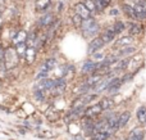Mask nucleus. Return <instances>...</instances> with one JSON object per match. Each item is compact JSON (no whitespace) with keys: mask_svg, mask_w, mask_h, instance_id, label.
Returning <instances> with one entry per match:
<instances>
[{"mask_svg":"<svg viewBox=\"0 0 146 140\" xmlns=\"http://www.w3.org/2000/svg\"><path fill=\"white\" fill-rule=\"evenodd\" d=\"M96 69H98V62L92 61L90 57H87V58L81 63L80 71H78V76H80L81 79H83V77L88 76V75L95 73Z\"/></svg>","mask_w":146,"mask_h":140,"instance_id":"7","label":"nucleus"},{"mask_svg":"<svg viewBox=\"0 0 146 140\" xmlns=\"http://www.w3.org/2000/svg\"><path fill=\"white\" fill-rule=\"evenodd\" d=\"M133 14H135V21H137V22L142 23L146 21V7L141 4H137V3H135L133 5Z\"/></svg>","mask_w":146,"mask_h":140,"instance_id":"22","label":"nucleus"},{"mask_svg":"<svg viewBox=\"0 0 146 140\" xmlns=\"http://www.w3.org/2000/svg\"><path fill=\"white\" fill-rule=\"evenodd\" d=\"M55 19H56V14L54 12H51V10H49V12L40 14V17H38L35 22V27L40 31H44V30H46Z\"/></svg>","mask_w":146,"mask_h":140,"instance_id":"5","label":"nucleus"},{"mask_svg":"<svg viewBox=\"0 0 146 140\" xmlns=\"http://www.w3.org/2000/svg\"><path fill=\"white\" fill-rule=\"evenodd\" d=\"M145 129H142V126H135L133 129H131V131L128 133V135L126 138L127 140H145Z\"/></svg>","mask_w":146,"mask_h":140,"instance_id":"20","label":"nucleus"},{"mask_svg":"<svg viewBox=\"0 0 146 140\" xmlns=\"http://www.w3.org/2000/svg\"><path fill=\"white\" fill-rule=\"evenodd\" d=\"M144 66H145V53L140 50L139 53L129 57V62L126 72H136V73H139L144 68Z\"/></svg>","mask_w":146,"mask_h":140,"instance_id":"3","label":"nucleus"},{"mask_svg":"<svg viewBox=\"0 0 146 140\" xmlns=\"http://www.w3.org/2000/svg\"><path fill=\"white\" fill-rule=\"evenodd\" d=\"M144 126H145V127H146V121H145V123H144Z\"/></svg>","mask_w":146,"mask_h":140,"instance_id":"41","label":"nucleus"},{"mask_svg":"<svg viewBox=\"0 0 146 140\" xmlns=\"http://www.w3.org/2000/svg\"><path fill=\"white\" fill-rule=\"evenodd\" d=\"M104 48H105V44L103 43V40H101L99 36L91 39L87 43V50H86L87 57H91L94 53H96V51H99V50H103Z\"/></svg>","mask_w":146,"mask_h":140,"instance_id":"10","label":"nucleus"},{"mask_svg":"<svg viewBox=\"0 0 146 140\" xmlns=\"http://www.w3.org/2000/svg\"><path fill=\"white\" fill-rule=\"evenodd\" d=\"M126 31L128 35L137 39L145 32V26L137 21H126Z\"/></svg>","mask_w":146,"mask_h":140,"instance_id":"8","label":"nucleus"},{"mask_svg":"<svg viewBox=\"0 0 146 140\" xmlns=\"http://www.w3.org/2000/svg\"><path fill=\"white\" fill-rule=\"evenodd\" d=\"M111 28H113L114 32H115L118 36L122 35V33L126 32V21H122V19H118V18H117V19L113 22V25H111Z\"/></svg>","mask_w":146,"mask_h":140,"instance_id":"26","label":"nucleus"},{"mask_svg":"<svg viewBox=\"0 0 146 140\" xmlns=\"http://www.w3.org/2000/svg\"><path fill=\"white\" fill-rule=\"evenodd\" d=\"M4 48L5 46L0 43V63H3V59H4Z\"/></svg>","mask_w":146,"mask_h":140,"instance_id":"37","label":"nucleus"},{"mask_svg":"<svg viewBox=\"0 0 146 140\" xmlns=\"http://www.w3.org/2000/svg\"><path fill=\"white\" fill-rule=\"evenodd\" d=\"M82 18L80 17V15H77L76 13H73L72 14V17H71V22H72V26L74 28H77V30H80V27H81V25H82Z\"/></svg>","mask_w":146,"mask_h":140,"instance_id":"34","label":"nucleus"},{"mask_svg":"<svg viewBox=\"0 0 146 140\" xmlns=\"http://www.w3.org/2000/svg\"><path fill=\"white\" fill-rule=\"evenodd\" d=\"M98 104L100 105L103 112L110 111V109H115V107H117V102H114V98L109 97V95H103V97H100L98 100Z\"/></svg>","mask_w":146,"mask_h":140,"instance_id":"15","label":"nucleus"},{"mask_svg":"<svg viewBox=\"0 0 146 140\" xmlns=\"http://www.w3.org/2000/svg\"><path fill=\"white\" fill-rule=\"evenodd\" d=\"M117 33L114 32V30L110 27H103L100 31V33H99V37L103 40V43L105 44V46H110L111 44L114 43V40L117 39Z\"/></svg>","mask_w":146,"mask_h":140,"instance_id":"9","label":"nucleus"},{"mask_svg":"<svg viewBox=\"0 0 146 140\" xmlns=\"http://www.w3.org/2000/svg\"><path fill=\"white\" fill-rule=\"evenodd\" d=\"M132 117V112L129 109H123L118 113V125H119V130H123L128 126L129 121Z\"/></svg>","mask_w":146,"mask_h":140,"instance_id":"18","label":"nucleus"},{"mask_svg":"<svg viewBox=\"0 0 146 140\" xmlns=\"http://www.w3.org/2000/svg\"><path fill=\"white\" fill-rule=\"evenodd\" d=\"M82 3L85 4V7L87 8V9L90 10L94 15H95L96 13H99L98 7H96V4H95V1H94V0H82Z\"/></svg>","mask_w":146,"mask_h":140,"instance_id":"32","label":"nucleus"},{"mask_svg":"<svg viewBox=\"0 0 146 140\" xmlns=\"http://www.w3.org/2000/svg\"><path fill=\"white\" fill-rule=\"evenodd\" d=\"M136 120H137V123L140 126H144L145 121H146V105H140V107L136 108Z\"/></svg>","mask_w":146,"mask_h":140,"instance_id":"25","label":"nucleus"},{"mask_svg":"<svg viewBox=\"0 0 146 140\" xmlns=\"http://www.w3.org/2000/svg\"><path fill=\"white\" fill-rule=\"evenodd\" d=\"M58 66H59L58 58H56L55 55H48L40 62L38 68H42V69H46V71L53 72Z\"/></svg>","mask_w":146,"mask_h":140,"instance_id":"11","label":"nucleus"},{"mask_svg":"<svg viewBox=\"0 0 146 140\" xmlns=\"http://www.w3.org/2000/svg\"><path fill=\"white\" fill-rule=\"evenodd\" d=\"M73 12L77 15H80L82 19H87V18H90V17H95V15L85 7V4H83L82 1H77L73 5Z\"/></svg>","mask_w":146,"mask_h":140,"instance_id":"17","label":"nucleus"},{"mask_svg":"<svg viewBox=\"0 0 146 140\" xmlns=\"http://www.w3.org/2000/svg\"><path fill=\"white\" fill-rule=\"evenodd\" d=\"M136 72H123L122 75H119V79H121V84L126 85L128 82H132L133 79L136 77Z\"/></svg>","mask_w":146,"mask_h":140,"instance_id":"28","label":"nucleus"},{"mask_svg":"<svg viewBox=\"0 0 146 140\" xmlns=\"http://www.w3.org/2000/svg\"><path fill=\"white\" fill-rule=\"evenodd\" d=\"M106 53H108V51H105L103 49V50H99V51H96V53H94L90 57V58L92 59V61H95V62H101L104 58H105Z\"/></svg>","mask_w":146,"mask_h":140,"instance_id":"35","label":"nucleus"},{"mask_svg":"<svg viewBox=\"0 0 146 140\" xmlns=\"http://www.w3.org/2000/svg\"><path fill=\"white\" fill-rule=\"evenodd\" d=\"M14 49H15V53L18 54L21 61H23V57L26 54V50H27V44L26 43H21V44H17L14 45Z\"/></svg>","mask_w":146,"mask_h":140,"instance_id":"29","label":"nucleus"},{"mask_svg":"<svg viewBox=\"0 0 146 140\" xmlns=\"http://www.w3.org/2000/svg\"><path fill=\"white\" fill-rule=\"evenodd\" d=\"M5 4H7V0H0V8L4 7Z\"/></svg>","mask_w":146,"mask_h":140,"instance_id":"39","label":"nucleus"},{"mask_svg":"<svg viewBox=\"0 0 146 140\" xmlns=\"http://www.w3.org/2000/svg\"><path fill=\"white\" fill-rule=\"evenodd\" d=\"M103 113V109L100 108V105L98 103H92V104H88L87 107H85V111H83V116L85 117H90V118H99Z\"/></svg>","mask_w":146,"mask_h":140,"instance_id":"13","label":"nucleus"},{"mask_svg":"<svg viewBox=\"0 0 146 140\" xmlns=\"http://www.w3.org/2000/svg\"><path fill=\"white\" fill-rule=\"evenodd\" d=\"M80 129H81V134H82L85 138H91L92 135H95V120L90 117H85L83 116L80 121Z\"/></svg>","mask_w":146,"mask_h":140,"instance_id":"4","label":"nucleus"},{"mask_svg":"<svg viewBox=\"0 0 146 140\" xmlns=\"http://www.w3.org/2000/svg\"><path fill=\"white\" fill-rule=\"evenodd\" d=\"M33 1H35V12L40 14L49 12L53 5V0H33Z\"/></svg>","mask_w":146,"mask_h":140,"instance_id":"23","label":"nucleus"},{"mask_svg":"<svg viewBox=\"0 0 146 140\" xmlns=\"http://www.w3.org/2000/svg\"><path fill=\"white\" fill-rule=\"evenodd\" d=\"M101 28L103 27H101L100 22H99L95 17H90V18H87V19L82 21V25H81L78 31H80L82 39H85V40H91V39L99 36Z\"/></svg>","mask_w":146,"mask_h":140,"instance_id":"1","label":"nucleus"},{"mask_svg":"<svg viewBox=\"0 0 146 140\" xmlns=\"http://www.w3.org/2000/svg\"><path fill=\"white\" fill-rule=\"evenodd\" d=\"M26 39H27V30L26 28H22L19 27L18 32L15 33L14 39L10 41V45H17V44H21V43H26Z\"/></svg>","mask_w":146,"mask_h":140,"instance_id":"24","label":"nucleus"},{"mask_svg":"<svg viewBox=\"0 0 146 140\" xmlns=\"http://www.w3.org/2000/svg\"><path fill=\"white\" fill-rule=\"evenodd\" d=\"M113 134L111 133H96L95 135H92L91 138H88L90 140H108L110 138H113Z\"/></svg>","mask_w":146,"mask_h":140,"instance_id":"31","label":"nucleus"},{"mask_svg":"<svg viewBox=\"0 0 146 140\" xmlns=\"http://www.w3.org/2000/svg\"><path fill=\"white\" fill-rule=\"evenodd\" d=\"M108 140H117L115 136H113V138H110V139H108Z\"/></svg>","mask_w":146,"mask_h":140,"instance_id":"40","label":"nucleus"},{"mask_svg":"<svg viewBox=\"0 0 146 140\" xmlns=\"http://www.w3.org/2000/svg\"><path fill=\"white\" fill-rule=\"evenodd\" d=\"M94 1H95L96 7H98L99 13H101V12H104V10H105L109 5H110L111 0H94Z\"/></svg>","mask_w":146,"mask_h":140,"instance_id":"33","label":"nucleus"},{"mask_svg":"<svg viewBox=\"0 0 146 140\" xmlns=\"http://www.w3.org/2000/svg\"><path fill=\"white\" fill-rule=\"evenodd\" d=\"M31 95H32L33 102L37 103V104H44V103H48L49 100V95L45 91H42V90L37 89V87H32Z\"/></svg>","mask_w":146,"mask_h":140,"instance_id":"21","label":"nucleus"},{"mask_svg":"<svg viewBox=\"0 0 146 140\" xmlns=\"http://www.w3.org/2000/svg\"><path fill=\"white\" fill-rule=\"evenodd\" d=\"M122 12L127 17V21H135V14H133V7L128 3H123L122 4Z\"/></svg>","mask_w":146,"mask_h":140,"instance_id":"27","label":"nucleus"},{"mask_svg":"<svg viewBox=\"0 0 146 140\" xmlns=\"http://www.w3.org/2000/svg\"><path fill=\"white\" fill-rule=\"evenodd\" d=\"M38 54H40L38 53V50H36L33 46H27V50H26V54H25V57H23L22 62L28 67L33 66V64L37 62Z\"/></svg>","mask_w":146,"mask_h":140,"instance_id":"12","label":"nucleus"},{"mask_svg":"<svg viewBox=\"0 0 146 140\" xmlns=\"http://www.w3.org/2000/svg\"><path fill=\"white\" fill-rule=\"evenodd\" d=\"M87 93H92L91 86H88L85 81H78L77 85H74V87L72 89V95L73 97H78V95H83L87 94Z\"/></svg>","mask_w":146,"mask_h":140,"instance_id":"19","label":"nucleus"},{"mask_svg":"<svg viewBox=\"0 0 146 140\" xmlns=\"http://www.w3.org/2000/svg\"><path fill=\"white\" fill-rule=\"evenodd\" d=\"M18 131H19V134H21V135H26V134H27V129H26V127H23V126H22V127H18Z\"/></svg>","mask_w":146,"mask_h":140,"instance_id":"38","label":"nucleus"},{"mask_svg":"<svg viewBox=\"0 0 146 140\" xmlns=\"http://www.w3.org/2000/svg\"><path fill=\"white\" fill-rule=\"evenodd\" d=\"M51 72L50 71H46V69H42V68H38L37 72L35 73V81H38V80H44V79H48L50 77Z\"/></svg>","mask_w":146,"mask_h":140,"instance_id":"30","label":"nucleus"},{"mask_svg":"<svg viewBox=\"0 0 146 140\" xmlns=\"http://www.w3.org/2000/svg\"><path fill=\"white\" fill-rule=\"evenodd\" d=\"M33 87H37V89L42 90V91H45L46 94L49 95V94H50V91L53 90V87H54V79H53V77H48V79L35 81Z\"/></svg>","mask_w":146,"mask_h":140,"instance_id":"16","label":"nucleus"},{"mask_svg":"<svg viewBox=\"0 0 146 140\" xmlns=\"http://www.w3.org/2000/svg\"><path fill=\"white\" fill-rule=\"evenodd\" d=\"M113 51H115L119 58H129V57H132L133 54L139 53L140 48L137 44H133V45L124 46V48H121V49H118V50H113Z\"/></svg>","mask_w":146,"mask_h":140,"instance_id":"14","label":"nucleus"},{"mask_svg":"<svg viewBox=\"0 0 146 140\" xmlns=\"http://www.w3.org/2000/svg\"><path fill=\"white\" fill-rule=\"evenodd\" d=\"M119 13H121V10H119L118 8H113V9L109 10V14H110L111 17H118Z\"/></svg>","mask_w":146,"mask_h":140,"instance_id":"36","label":"nucleus"},{"mask_svg":"<svg viewBox=\"0 0 146 140\" xmlns=\"http://www.w3.org/2000/svg\"><path fill=\"white\" fill-rule=\"evenodd\" d=\"M137 43V39H135L133 36L128 35V33H122V35L117 36V39L114 40V43L110 45V50H118L121 48H124V46L128 45H133V44Z\"/></svg>","mask_w":146,"mask_h":140,"instance_id":"6","label":"nucleus"},{"mask_svg":"<svg viewBox=\"0 0 146 140\" xmlns=\"http://www.w3.org/2000/svg\"><path fill=\"white\" fill-rule=\"evenodd\" d=\"M3 63L7 71H12L19 67V64L22 63V61L19 59L18 54L15 53V49L13 45H7L4 48V59Z\"/></svg>","mask_w":146,"mask_h":140,"instance_id":"2","label":"nucleus"}]
</instances>
